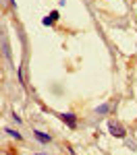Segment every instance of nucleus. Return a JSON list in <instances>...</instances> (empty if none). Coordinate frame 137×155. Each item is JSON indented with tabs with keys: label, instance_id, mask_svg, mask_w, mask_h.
Returning a JSON list of instances; mask_svg holds the SVG:
<instances>
[{
	"label": "nucleus",
	"instance_id": "obj_2",
	"mask_svg": "<svg viewBox=\"0 0 137 155\" xmlns=\"http://www.w3.org/2000/svg\"><path fill=\"white\" fill-rule=\"evenodd\" d=\"M60 120L69 126V128H75L77 126V118H75V114H71V112H67V114H60Z\"/></svg>",
	"mask_w": 137,
	"mask_h": 155
},
{
	"label": "nucleus",
	"instance_id": "obj_7",
	"mask_svg": "<svg viewBox=\"0 0 137 155\" xmlns=\"http://www.w3.org/2000/svg\"><path fill=\"white\" fill-rule=\"evenodd\" d=\"M108 110H110V106H108V104H102V106H98V110H96V112H98V114H106Z\"/></svg>",
	"mask_w": 137,
	"mask_h": 155
},
{
	"label": "nucleus",
	"instance_id": "obj_8",
	"mask_svg": "<svg viewBox=\"0 0 137 155\" xmlns=\"http://www.w3.org/2000/svg\"><path fill=\"white\" fill-rule=\"evenodd\" d=\"M36 155H42V153H36Z\"/></svg>",
	"mask_w": 137,
	"mask_h": 155
},
{
	"label": "nucleus",
	"instance_id": "obj_1",
	"mask_svg": "<svg viewBox=\"0 0 137 155\" xmlns=\"http://www.w3.org/2000/svg\"><path fill=\"white\" fill-rule=\"evenodd\" d=\"M108 130H110V134L116 137V139H125V134H127L125 128L118 124V122H110V124H108Z\"/></svg>",
	"mask_w": 137,
	"mask_h": 155
},
{
	"label": "nucleus",
	"instance_id": "obj_3",
	"mask_svg": "<svg viewBox=\"0 0 137 155\" xmlns=\"http://www.w3.org/2000/svg\"><path fill=\"white\" fill-rule=\"evenodd\" d=\"M33 137H36L39 143H44V145H48L50 141H52V137H50V134H46V132H39V130L33 132Z\"/></svg>",
	"mask_w": 137,
	"mask_h": 155
},
{
	"label": "nucleus",
	"instance_id": "obj_6",
	"mask_svg": "<svg viewBox=\"0 0 137 155\" xmlns=\"http://www.w3.org/2000/svg\"><path fill=\"white\" fill-rule=\"evenodd\" d=\"M2 48H4V56L11 58V52H9V44H6V37H2Z\"/></svg>",
	"mask_w": 137,
	"mask_h": 155
},
{
	"label": "nucleus",
	"instance_id": "obj_4",
	"mask_svg": "<svg viewBox=\"0 0 137 155\" xmlns=\"http://www.w3.org/2000/svg\"><path fill=\"white\" fill-rule=\"evenodd\" d=\"M56 19H58V11H52L48 17H44V19H42V23H44V25H52Z\"/></svg>",
	"mask_w": 137,
	"mask_h": 155
},
{
	"label": "nucleus",
	"instance_id": "obj_9",
	"mask_svg": "<svg viewBox=\"0 0 137 155\" xmlns=\"http://www.w3.org/2000/svg\"><path fill=\"white\" fill-rule=\"evenodd\" d=\"M4 155H6V153H4Z\"/></svg>",
	"mask_w": 137,
	"mask_h": 155
},
{
	"label": "nucleus",
	"instance_id": "obj_5",
	"mask_svg": "<svg viewBox=\"0 0 137 155\" xmlns=\"http://www.w3.org/2000/svg\"><path fill=\"white\" fill-rule=\"evenodd\" d=\"M4 132H6V134H11V137H15L17 141H21V134H19L17 130H12V128H4Z\"/></svg>",
	"mask_w": 137,
	"mask_h": 155
}]
</instances>
